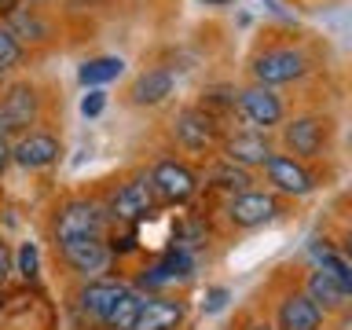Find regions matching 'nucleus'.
<instances>
[{
	"instance_id": "f257e3e1",
	"label": "nucleus",
	"mask_w": 352,
	"mask_h": 330,
	"mask_svg": "<svg viewBox=\"0 0 352 330\" xmlns=\"http://www.w3.org/2000/svg\"><path fill=\"white\" fill-rule=\"evenodd\" d=\"M107 220H110L107 209H99L88 198H74V202H66L59 209L52 231H55V242L66 246V242H77V239H103Z\"/></svg>"
},
{
	"instance_id": "f03ea898",
	"label": "nucleus",
	"mask_w": 352,
	"mask_h": 330,
	"mask_svg": "<svg viewBox=\"0 0 352 330\" xmlns=\"http://www.w3.org/2000/svg\"><path fill=\"white\" fill-rule=\"evenodd\" d=\"M250 74L257 85H268V88L290 85V81H301L308 74V59H305V52H297V48H264V52L253 55Z\"/></svg>"
},
{
	"instance_id": "7ed1b4c3",
	"label": "nucleus",
	"mask_w": 352,
	"mask_h": 330,
	"mask_svg": "<svg viewBox=\"0 0 352 330\" xmlns=\"http://www.w3.org/2000/svg\"><path fill=\"white\" fill-rule=\"evenodd\" d=\"M173 132H176V143L187 151V154H202L217 143L220 129H217V118L209 114L206 107H184L173 121Z\"/></svg>"
},
{
	"instance_id": "20e7f679",
	"label": "nucleus",
	"mask_w": 352,
	"mask_h": 330,
	"mask_svg": "<svg viewBox=\"0 0 352 330\" xmlns=\"http://www.w3.org/2000/svg\"><path fill=\"white\" fill-rule=\"evenodd\" d=\"M264 176H268V184L279 195L305 198V195L316 191V176L308 173V165L301 158H294V154H272L268 165H264Z\"/></svg>"
},
{
	"instance_id": "39448f33",
	"label": "nucleus",
	"mask_w": 352,
	"mask_h": 330,
	"mask_svg": "<svg viewBox=\"0 0 352 330\" xmlns=\"http://www.w3.org/2000/svg\"><path fill=\"white\" fill-rule=\"evenodd\" d=\"M327 125L330 121L323 114H301L294 118L290 125H283V147L294 154V158H319L327 143Z\"/></svg>"
},
{
	"instance_id": "423d86ee",
	"label": "nucleus",
	"mask_w": 352,
	"mask_h": 330,
	"mask_svg": "<svg viewBox=\"0 0 352 330\" xmlns=\"http://www.w3.org/2000/svg\"><path fill=\"white\" fill-rule=\"evenodd\" d=\"M37 88L19 81L8 85L4 99H0V136H11V132H22L37 121Z\"/></svg>"
},
{
	"instance_id": "0eeeda50",
	"label": "nucleus",
	"mask_w": 352,
	"mask_h": 330,
	"mask_svg": "<svg viewBox=\"0 0 352 330\" xmlns=\"http://www.w3.org/2000/svg\"><path fill=\"white\" fill-rule=\"evenodd\" d=\"M239 114L250 121L257 132H268L275 129L283 121V99L275 96V88L268 85H250V88H242L239 92Z\"/></svg>"
},
{
	"instance_id": "6e6552de",
	"label": "nucleus",
	"mask_w": 352,
	"mask_h": 330,
	"mask_svg": "<svg viewBox=\"0 0 352 330\" xmlns=\"http://www.w3.org/2000/svg\"><path fill=\"white\" fill-rule=\"evenodd\" d=\"M151 187L158 191L162 202H187V198L198 191V180H195V173L187 169L184 162L162 158V162L151 169Z\"/></svg>"
},
{
	"instance_id": "1a4fd4ad",
	"label": "nucleus",
	"mask_w": 352,
	"mask_h": 330,
	"mask_svg": "<svg viewBox=\"0 0 352 330\" xmlns=\"http://www.w3.org/2000/svg\"><path fill=\"white\" fill-rule=\"evenodd\" d=\"M224 213L235 228H261V224H268V220H275V213H279V198H275L272 191H242L228 202Z\"/></svg>"
},
{
	"instance_id": "9d476101",
	"label": "nucleus",
	"mask_w": 352,
	"mask_h": 330,
	"mask_svg": "<svg viewBox=\"0 0 352 330\" xmlns=\"http://www.w3.org/2000/svg\"><path fill=\"white\" fill-rule=\"evenodd\" d=\"M151 209H154V187H151V180H129V184H121L114 191L107 213L114 220H121V224H136V220L151 217Z\"/></svg>"
},
{
	"instance_id": "9b49d317",
	"label": "nucleus",
	"mask_w": 352,
	"mask_h": 330,
	"mask_svg": "<svg viewBox=\"0 0 352 330\" xmlns=\"http://www.w3.org/2000/svg\"><path fill=\"white\" fill-rule=\"evenodd\" d=\"M59 257L70 264L77 275H92V279H99V275L107 272L110 257H114V250H110L103 239H77V242L59 246Z\"/></svg>"
},
{
	"instance_id": "f8f14e48",
	"label": "nucleus",
	"mask_w": 352,
	"mask_h": 330,
	"mask_svg": "<svg viewBox=\"0 0 352 330\" xmlns=\"http://www.w3.org/2000/svg\"><path fill=\"white\" fill-rule=\"evenodd\" d=\"M272 154H275V151H272L268 136H264V132H257V129L235 132V136L224 140V158L235 162V165H242V169H264Z\"/></svg>"
},
{
	"instance_id": "ddd939ff",
	"label": "nucleus",
	"mask_w": 352,
	"mask_h": 330,
	"mask_svg": "<svg viewBox=\"0 0 352 330\" xmlns=\"http://www.w3.org/2000/svg\"><path fill=\"white\" fill-rule=\"evenodd\" d=\"M195 275V257H191V250H180V246H173L158 264H151V268H143L140 275V286H169V283H180V279H191Z\"/></svg>"
},
{
	"instance_id": "4468645a",
	"label": "nucleus",
	"mask_w": 352,
	"mask_h": 330,
	"mask_svg": "<svg viewBox=\"0 0 352 330\" xmlns=\"http://www.w3.org/2000/svg\"><path fill=\"white\" fill-rule=\"evenodd\" d=\"M11 154H15V162L22 169H48L52 162H59L63 147L52 132H26V136L11 147Z\"/></svg>"
},
{
	"instance_id": "2eb2a0df",
	"label": "nucleus",
	"mask_w": 352,
	"mask_h": 330,
	"mask_svg": "<svg viewBox=\"0 0 352 330\" xmlns=\"http://www.w3.org/2000/svg\"><path fill=\"white\" fill-rule=\"evenodd\" d=\"M305 294L312 297V301L323 308V312H345L349 301H352V290L345 283L338 279V275H330L323 268H316V272H308V286H305Z\"/></svg>"
},
{
	"instance_id": "dca6fc26",
	"label": "nucleus",
	"mask_w": 352,
	"mask_h": 330,
	"mask_svg": "<svg viewBox=\"0 0 352 330\" xmlns=\"http://www.w3.org/2000/svg\"><path fill=\"white\" fill-rule=\"evenodd\" d=\"M173 88H176L173 70H165V66H151V70H143L136 81H132L129 99L136 107H158V103H165V99L173 96Z\"/></svg>"
},
{
	"instance_id": "f3484780",
	"label": "nucleus",
	"mask_w": 352,
	"mask_h": 330,
	"mask_svg": "<svg viewBox=\"0 0 352 330\" xmlns=\"http://www.w3.org/2000/svg\"><path fill=\"white\" fill-rule=\"evenodd\" d=\"M125 290H129L125 283H114V279H92L81 294H77V308H81L85 316H92V319H99V323H103L107 312L121 301V294H125Z\"/></svg>"
},
{
	"instance_id": "a211bd4d",
	"label": "nucleus",
	"mask_w": 352,
	"mask_h": 330,
	"mask_svg": "<svg viewBox=\"0 0 352 330\" xmlns=\"http://www.w3.org/2000/svg\"><path fill=\"white\" fill-rule=\"evenodd\" d=\"M323 327V308L308 294H290L279 305V330H319Z\"/></svg>"
},
{
	"instance_id": "6ab92c4d",
	"label": "nucleus",
	"mask_w": 352,
	"mask_h": 330,
	"mask_svg": "<svg viewBox=\"0 0 352 330\" xmlns=\"http://www.w3.org/2000/svg\"><path fill=\"white\" fill-rule=\"evenodd\" d=\"M184 323V305L180 301H169V297H147L143 312L136 319L132 330H176Z\"/></svg>"
},
{
	"instance_id": "aec40b11",
	"label": "nucleus",
	"mask_w": 352,
	"mask_h": 330,
	"mask_svg": "<svg viewBox=\"0 0 352 330\" xmlns=\"http://www.w3.org/2000/svg\"><path fill=\"white\" fill-rule=\"evenodd\" d=\"M206 184H213V187H220V191H228L231 198H235L242 191H253V173L224 158V162H217L213 169L206 173Z\"/></svg>"
},
{
	"instance_id": "412c9836",
	"label": "nucleus",
	"mask_w": 352,
	"mask_h": 330,
	"mask_svg": "<svg viewBox=\"0 0 352 330\" xmlns=\"http://www.w3.org/2000/svg\"><path fill=\"white\" fill-rule=\"evenodd\" d=\"M143 305H147V297L129 286V290L121 294V301L107 312L103 327L107 330H132V327H136V319H140V312H143Z\"/></svg>"
},
{
	"instance_id": "4be33fe9",
	"label": "nucleus",
	"mask_w": 352,
	"mask_h": 330,
	"mask_svg": "<svg viewBox=\"0 0 352 330\" xmlns=\"http://www.w3.org/2000/svg\"><path fill=\"white\" fill-rule=\"evenodd\" d=\"M121 70H125V63H121L118 55H99V59L81 63L77 81H81L85 88H103V85L114 81V77H121Z\"/></svg>"
},
{
	"instance_id": "5701e85b",
	"label": "nucleus",
	"mask_w": 352,
	"mask_h": 330,
	"mask_svg": "<svg viewBox=\"0 0 352 330\" xmlns=\"http://www.w3.org/2000/svg\"><path fill=\"white\" fill-rule=\"evenodd\" d=\"M11 33H15V37H26V41H44L48 37V26H44V22L33 15H26V11H19V15H11V26H8Z\"/></svg>"
},
{
	"instance_id": "b1692460",
	"label": "nucleus",
	"mask_w": 352,
	"mask_h": 330,
	"mask_svg": "<svg viewBox=\"0 0 352 330\" xmlns=\"http://www.w3.org/2000/svg\"><path fill=\"white\" fill-rule=\"evenodd\" d=\"M22 59V44L19 37L11 33L8 26H0V70H11V66H19Z\"/></svg>"
},
{
	"instance_id": "393cba45",
	"label": "nucleus",
	"mask_w": 352,
	"mask_h": 330,
	"mask_svg": "<svg viewBox=\"0 0 352 330\" xmlns=\"http://www.w3.org/2000/svg\"><path fill=\"white\" fill-rule=\"evenodd\" d=\"M37 268H41L37 246H33V242H22V246H19V275H22V279H33Z\"/></svg>"
},
{
	"instance_id": "a878e982",
	"label": "nucleus",
	"mask_w": 352,
	"mask_h": 330,
	"mask_svg": "<svg viewBox=\"0 0 352 330\" xmlns=\"http://www.w3.org/2000/svg\"><path fill=\"white\" fill-rule=\"evenodd\" d=\"M103 107H107V92H103V88H88V96L81 99V114L85 118H99V114H103Z\"/></svg>"
},
{
	"instance_id": "bb28decb",
	"label": "nucleus",
	"mask_w": 352,
	"mask_h": 330,
	"mask_svg": "<svg viewBox=\"0 0 352 330\" xmlns=\"http://www.w3.org/2000/svg\"><path fill=\"white\" fill-rule=\"evenodd\" d=\"M228 290H224V286H213V290H209L206 294V312L209 316H217V312H224V305H228Z\"/></svg>"
},
{
	"instance_id": "cd10ccee",
	"label": "nucleus",
	"mask_w": 352,
	"mask_h": 330,
	"mask_svg": "<svg viewBox=\"0 0 352 330\" xmlns=\"http://www.w3.org/2000/svg\"><path fill=\"white\" fill-rule=\"evenodd\" d=\"M11 162H15V154H11V147H8V140L0 136V176H4V169H8Z\"/></svg>"
},
{
	"instance_id": "c85d7f7f",
	"label": "nucleus",
	"mask_w": 352,
	"mask_h": 330,
	"mask_svg": "<svg viewBox=\"0 0 352 330\" xmlns=\"http://www.w3.org/2000/svg\"><path fill=\"white\" fill-rule=\"evenodd\" d=\"M8 272H11V253H8L4 242H0V283L8 279Z\"/></svg>"
},
{
	"instance_id": "c756f323",
	"label": "nucleus",
	"mask_w": 352,
	"mask_h": 330,
	"mask_svg": "<svg viewBox=\"0 0 352 330\" xmlns=\"http://www.w3.org/2000/svg\"><path fill=\"white\" fill-rule=\"evenodd\" d=\"M198 4H206V8H228L231 0H198Z\"/></svg>"
},
{
	"instance_id": "7c9ffc66",
	"label": "nucleus",
	"mask_w": 352,
	"mask_h": 330,
	"mask_svg": "<svg viewBox=\"0 0 352 330\" xmlns=\"http://www.w3.org/2000/svg\"><path fill=\"white\" fill-rule=\"evenodd\" d=\"M338 330H352V312H345V316H341V323H338Z\"/></svg>"
},
{
	"instance_id": "2f4dec72",
	"label": "nucleus",
	"mask_w": 352,
	"mask_h": 330,
	"mask_svg": "<svg viewBox=\"0 0 352 330\" xmlns=\"http://www.w3.org/2000/svg\"><path fill=\"white\" fill-rule=\"evenodd\" d=\"M345 257L352 261V231H349V239H345Z\"/></svg>"
},
{
	"instance_id": "473e14b6",
	"label": "nucleus",
	"mask_w": 352,
	"mask_h": 330,
	"mask_svg": "<svg viewBox=\"0 0 352 330\" xmlns=\"http://www.w3.org/2000/svg\"><path fill=\"white\" fill-rule=\"evenodd\" d=\"M11 4H15V0H0V8H11Z\"/></svg>"
},
{
	"instance_id": "72a5a7b5",
	"label": "nucleus",
	"mask_w": 352,
	"mask_h": 330,
	"mask_svg": "<svg viewBox=\"0 0 352 330\" xmlns=\"http://www.w3.org/2000/svg\"><path fill=\"white\" fill-rule=\"evenodd\" d=\"M250 330H272V327H261V323H257V327H250Z\"/></svg>"
},
{
	"instance_id": "f704fd0d",
	"label": "nucleus",
	"mask_w": 352,
	"mask_h": 330,
	"mask_svg": "<svg viewBox=\"0 0 352 330\" xmlns=\"http://www.w3.org/2000/svg\"><path fill=\"white\" fill-rule=\"evenodd\" d=\"M4 77H8V70H0V85H4Z\"/></svg>"
}]
</instances>
